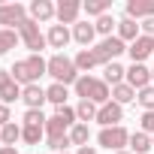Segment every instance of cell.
Listing matches in <instances>:
<instances>
[{
	"instance_id": "10",
	"label": "cell",
	"mask_w": 154,
	"mask_h": 154,
	"mask_svg": "<svg viewBox=\"0 0 154 154\" xmlns=\"http://www.w3.org/2000/svg\"><path fill=\"white\" fill-rule=\"evenodd\" d=\"M97 121H100L103 127H118V124L124 121V106H118L115 100H109L106 106H100V112H97Z\"/></svg>"
},
{
	"instance_id": "8",
	"label": "cell",
	"mask_w": 154,
	"mask_h": 154,
	"mask_svg": "<svg viewBox=\"0 0 154 154\" xmlns=\"http://www.w3.org/2000/svg\"><path fill=\"white\" fill-rule=\"evenodd\" d=\"M0 100H3L6 106L21 100V85L12 79V72L9 69H0Z\"/></svg>"
},
{
	"instance_id": "12",
	"label": "cell",
	"mask_w": 154,
	"mask_h": 154,
	"mask_svg": "<svg viewBox=\"0 0 154 154\" xmlns=\"http://www.w3.org/2000/svg\"><path fill=\"white\" fill-rule=\"evenodd\" d=\"M27 15L39 24V21H51L57 15V6L51 3V0H33V3L27 6Z\"/></svg>"
},
{
	"instance_id": "26",
	"label": "cell",
	"mask_w": 154,
	"mask_h": 154,
	"mask_svg": "<svg viewBox=\"0 0 154 154\" xmlns=\"http://www.w3.org/2000/svg\"><path fill=\"white\" fill-rule=\"evenodd\" d=\"M109 9H112L109 0H85V3H82V12H85V15H94V18L106 15Z\"/></svg>"
},
{
	"instance_id": "33",
	"label": "cell",
	"mask_w": 154,
	"mask_h": 154,
	"mask_svg": "<svg viewBox=\"0 0 154 154\" xmlns=\"http://www.w3.org/2000/svg\"><path fill=\"white\" fill-rule=\"evenodd\" d=\"M45 145H48L54 154H63L72 142H69V136H48V139H45Z\"/></svg>"
},
{
	"instance_id": "19",
	"label": "cell",
	"mask_w": 154,
	"mask_h": 154,
	"mask_svg": "<svg viewBox=\"0 0 154 154\" xmlns=\"http://www.w3.org/2000/svg\"><path fill=\"white\" fill-rule=\"evenodd\" d=\"M118 36L124 39V42H133V39H139L142 36V27H139V21H133V18H121L118 21Z\"/></svg>"
},
{
	"instance_id": "44",
	"label": "cell",
	"mask_w": 154,
	"mask_h": 154,
	"mask_svg": "<svg viewBox=\"0 0 154 154\" xmlns=\"http://www.w3.org/2000/svg\"><path fill=\"white\" fill-rule=\"evenodd\" d=\"M63 154H66V151H63Z\"/></svg>"
},
{
	"instance_id": "38",
	"label": "cell",
	"mask_w": 154,
	"mask_h": 154,
	"mask_svg": "<svg viewBox=\"0 0 154 154\" xmlns=\"http://www.w3.org/2000/svg\"><path fill=\"white\" fill-rule=\"evenodd\" d=\"M9 121H12V118H9V106H6V103H0V127H6Z\"/></svg>"
},
{
	"instance_id": "41",
	"label": "cell",
	"mask_w": 154,
	"mask_h": 154,
	"mask_svg": "<svg viewBox=\"0 0 154 154\" xmlns=\"http://www.w3.org/2000/svg\"><path fill=\"white\" fill-rule=\"evenodd\" d=\"M115 154H133V151H115Z\"/></svg>"
},
{
	"instance_id": "13",
	"label": "cell",
	"mask_w": 154,
	"mask_h": 154,
	"mask_svg": "<svg viewBox=\"0 0 154 154\" xmlns=\"http://www.w3.org/2000/svg\"><path fill=\"white\" fill-rule=\"evenodd\" d=\"M127 18L133 21L154 18V0H127Z\"/></svg>"
},
{
	"instance_id": "14",
	"label": "cell",
	"mask_w": 154,
	"mask_h": 154,
	"mask_svg": "<svg viewBox=\"0 0 154 154\" xmlns=\"http://www.w3.org/2000/svg\"><path fill=\"white\" fill-rule=\"evenodd\" d=\"M127 85H133V88H136V94H139L142 88H148V85H151V69H148L145 63H133V66L127 69Z\"/></svg>"
},
{
	"instance_id": "2",
	"label": "cell",
	"mask_w": 154,
	"mask_h": 154,
	"mask_svg": "<svg viewBox=\"0 0 154 154\" xmlns=\"http://www.w3.org/2000/svg\"><path fill=\"white\" fill-rule=\"evenodd\" d=\"M75 97H82V100H91L97 106H106L112 100V88L103 82V79H94V75H79V82L72 85Z\"/></svg>"
},
{
	"instance_id": "16",
	"label": "cell",
	"mask_w": 154,
	"mask_h": 154,
	"mask_svg": "<svg viewBox=\"0 0 154 154\" xmlns=\"http://www.w3.org/2000/svg\"><path fill=\"white\" fill-rule=\"evenodd\" d=\"M45 39H48V48H66V42L72 39V30L63 27V24H51L48 33H45Z\"/></svg>"
},
{
	"instance_id": "39",
	"label": "cell",
	"mask_w": 154,
	"mask_h": 154,
	"mask_svg": "<svg viewBox=\"0 0 154 154\" xmlns=\"http://www.w3.org/2000/svg\"><path fill=\"white\" fill-rule=\"evenodd\" d=\"M75 154H97V148H91V145H85V148H75Z\"/></svg>"
},
{
	"instance_id": "29",
	"label": "cell",
	"mask_w": 154,
	"mask_h": 154,
	"mask_svg": "<svg viewBox=\"0 0 154 154\" xmlns=\"http://www.w3.org/2000/svg\"><path fill=\"white\" fill-rule=\"evenodd\" d=\"M66 133H69V124H66L63 118L51 115V118L45 121V139H48V136H66Z\"/></svg>"
},
{
	"instance_id": "43",
	"label": "cell",
	"mask_w": 154,
	"mask_h": 154,
	"mask_svg": "<svg viewBox=\"0 0 154 154\" xmlns=\"http://www.w3.org/2000/svg\"><path fill=\"white\" fill-rule=\"evenodd\" d=\"M151 145H154V136H151Z\"/></svg>"
},
{
	"instance_id": "9",
	"label": "cell",
	"mask_w": 154,
	"mask_h": 154,
	"mask_svg": "<svg viewBox=\"0 0 154 154\" xmlns=\"http://www.w3.org/2000/svg\"><path fill=\"white\" fill-rule=\"evenodd\" d=\"M79 15H82V3L79 0H60L57 3V24H79Z\"/></svg>"
},
{
	"instance_id": "25",
	"label": "cell",
	"mask_w": 154,
	"mask_h": 154,
	"mask_svg": "<svg viewBox=\"0 0 154 154\" xmlns=\"http://www.w3.org/2000/svg\"><path fill=\"white\" fill-rule=\"evenodd\" d=\"M97 112H100V106H97V103H91V100H79V106H75V118H79L82 124L97 121Z\"/></svg>"
},
{
	"instance_id": "23",
	"label": "cell",
	"mask_w": 154,
	"mask_h": 154,
	"mask_svg": "<svg viewBox=\"0 0 154 154\" xmlns=\"http://www.w3.org/2000/svg\"><path fill=\"white\" fill-rule=\"evenodd\" d=\"M21 139V124H15V121H9L6 127H0V145H9V148H15V142Z\"/></svg>"
},
{
	"instance_id": "37",
	"label": "cell",
	"mask_w": 154,
	"mask_h": 154,
	"mask_svg": "<svg viewBox=\"0 0 154 154\" xmlns=\"http://www.w3.org/2000/svg\"><path fill=\"white\" fill-rule=\"evenodd\" d=\"M139 27H142V33H145V36H151V39H154V18H145V21H139Z\"/></svg>"
},
{
	"instance_id": "24",
	"label": "cell",
	"mask_w": 154,
	"mask_h": 154,
	"mask_svg": "<svg viewBox=\"0 0 154 154\" xmlns=\"http://www.w3.org/2000/svg\"><path fill=\"white\" fill-rule=\"evenodd\" d=\"M72 63H75V69H79V72H85V75H88V72L97 66V57H94V51H91V48H82L79 54L72 57Z\"/></svg>"
},
{
	"instance_id": "31",
	"label": "cell",
	"mask_w": 154,
	"mask_h": 154,
	"mask_svg": "<svg viewBox=\"0 0 154 154\" xmlns=\"http://www.w3.org/2000/svg\"><path fill=\"white\" fill-rule=\"evenodd\" d=\"M18 30H6V27H0V54H9V48L18 45Z\"/></svg>"
},
{
	"instance_id": "35",
	"label": "cell",
	"mask_w": 154,
	"mask_h": 154,
	"mask_svg": "<svg viewBox=\"0 0 154 154\" xmlns=\"http://www.w3.org/2000/svg\"><path fill=\"white\" fill-rule=\"evenodd\" d=\"M54 115H57V118H63L69 127H72V124H79V118H75V109H72V106H57V112H54Z\"/></svg>"
},
{
	"instance_id": "30",
	"label": "cell",
	"mask_w": 154,
	"mask_h": 154,
	"mask_svg": "<svg viewBox=\"0 0 154 154\" xmlns=\"http://www.w3.org/2000/svg\"><path fill=\"white\" fill-rule=\"evenodd\" d=\"M45 136V127H30V124H21V142L24 145H39V139Z\"/></svg>"
},
{
	"instance_id": "27",
	"label": "cell",
	"mask_w": 154,
	"mask_h": 154,
	"mask_svg": "<svg viewBox=\"0 0 154 154\" xmlns=\"http://www.w3.org/2000/svg\"><path fill=\"white\" fill-rule=\"evenodd\" d=\"M94 27H97V33H100L103 39H109V36H112V30L118 27V21H115V15H112V12H106V15H100V18L94 21Z\"/></svg>"
},
{
	"instance_id": "21",
	"label": "cell",
	"mask_w": 154,
	"mask_h": 154,
	"mask_svg": "<svg viewBox=\"0 0 154 154\" xmlns=\"http://www.w3.org/2000/svg\"><path fill=\"white\" fill-rule=\"evenodd\" d=\"M112 100H115L118 106H127V103H133V100H136V88H133V85H127V82H121V85H115V88H112Z\"/></svg>"
},
{
	"instance_id": "1",
	"label": "cell",
	"mask_w": 154,
	"mask_h": 154,
	"mask_svg": "<svg viewBox=\"0 0 154 154\" xmlns=\"http://www.w3.org/2000/svg\"><path fill=\"white\" fill-rule=\"evenodd\" d=\"M9 72H12V79H15L21 88H27V85H36V82H39V75L48 72V60H45L42 54H30V57H24V60H15Z\"/></svg>"
},
{
	"instance_id": "3",
	"label": "cell",
	"mask_w": 154,
	"mask_h": 154,
	"mask_svg": "<svg viewBox=\"0 0 154 154\" xmlns=\"http://www.w3.org/2000/svg\"><path fill=\"white\" fill-rule=\"evenodd\" d=\"M48 75L57 82V85H75L79 82V69H75V63H72V57H66V54H51L48 57Z\"/></svg>"
},
{
	"instance_id": "32",
	"label": "cell",
	"mask_w": 154,
	"mask_h": 154,
	"mask_svg": "<svg viewBox=\"0 0 154 154\" xmlns=\"http://www.w3.org/2000/svg\"><path fill=\"white\" fill-rule=\"evenodd\" d=\"M136 103L142 106V112H154V85L142 88V91L136 94Z\"/></svg>"
},
{
	"instance_id": "22",
	"label": "cell",
	"mask_w": 154,
	"mask_h": 154,
	"mask_svg": "<svg viewBox=\"0 0 154 154\" xmlns=\"http://www.w3.org/2000/svg\"><path fill=\"white\" fill-rule=\"evenodd\" d=\"M154 145H151V136L148 133H142V130H136V133H130V151L133 154H148Z\"/></svg>"
},
{
	"instance_id": "18",
	"label": "cell",
	"mask_w": 154,
	"mask_h": 154,
	"mask_svg": "<svg viewBox=\"0 0 154 154\" xmlns=\"http://www.w3.org/2000/svg\"><path fill=\"white\" fill-rule=\"evenodd\" d=\"M103 82H106V85H112V88H115V85H121V82H127V69H124L118 60L106 63V66H103Z\"/></svg>"
},
{
	"instance_id": "11",
	"label": "cell",
	"mask_w": 154,
	"mask_h": 154,
	"mask_svg": "<svg viewBox=\"0 0 154 154\" xmlns=\"http://www.w3.org/2000/svg\"><path fill=\"white\" fill-rule=\"evenodd\" d=\"M127 51H130L133 63H145V57H148V54H154V39L142 33L139 39H133V42L127 45Z\"/></svg>"
},
{
	"instance_id": "34",
	"label": "cell",
	"mask_w": 154,
	"mask_h": 154,
	"mask_svg": "<svg viewBox=\"0 0 154 154\" xmlns=\"http://www.w3.org/2000/svg\"><path fill=\"white\" fill-rule=\"evenodd\" d=\"M45 115H42V109H27L24 112V124H30V127H45Z\"/></svg>"
},
{
	"instance_id": "5",
	"label": "cell",
	"mask_w": 154,
	"mask_h": 154,
	"mask_svg": "<svg viewBox=\"0 0 154 154\" xmlns=\"http://www.w3.org/2000/svg\"><path fill=\"white\" fill-rule=\"evenodd\" d=\"M97 142H100V148H106V151H124V148L130 145V133H127L124 124H118V127H103V130L97 133Z\"/></svg>"
},
{
	"instance_id": "15",
	"label": "cell",
	"mask_w": 154,
	"mask_h": 154,
	"mask_svg": "<svg viewBox=\"0 0 154 154\" xmlns=\"http://www.w3.org/2000/svg\"><path fill=\"white\" fill-rule=\"evenodd\" d=\"M21 100H24V106H27V109H42V103H45L48 97H45V88L36 82V85L21 88Z\"/></svg>"
},
{
	"instance_id": "17",
	"label": "cell",
	"mask_w": 154,
	"mask_h": 154,
	"mask_svg": "<svg viewBox=\"0 0 154 154\" xmlns=\"http://www.w3.org/2000/svg\"><path fill=\"white\" fill-rule=\"evenodd\" d=\"M94 36H97V27L91 24V21H79V24H72V39L79 42V45H91L94 42Z\"/></svg>"
},
{
	"instance_id": "42",
	"label": "cell",
	"mask_w": 154,
	"mask_h": 154,
	"mask_svg": "<svg viewBox=\"0 0 154 154\" xmlns=\"http://www.w3.org/2000/svg\"><path fill=\"white\" fill-rule=\"evenodd\" d=\"M151 85H154V69H151Z\"/></svg>"
},
{
	"instance_id": "4",
	"label": "cell",
	"mask_w": 154,
	"mask_h": 154,
	"mask_svg": "<svg viewBox=\"0 0 154 154\" xmlns=\"http://www.w3.org/2000/svg\"><path fill=\"white\" fill-rule=\"evenodd\" d=\"M18 36H21V42H24V48H30V54H39L45 45H48V39H45V33L39 30V24L27 15L21 24H18Z\"/></svg>"
},
{
	"instance_id": "20",
	"label": "cell",
	"mask_w": 154,
	"mask_h": 154,
	"mask_svg": "<svg viewBox=\"0 0 154 154\" xmlns=\"http://www.w3.org/2000/svg\"><path fill=\"white\" fill-rule=\"evenodd\" d=\"M66 136H69V142H72L75 148H85V145H88V139H91V127L79 121V124H72V127H69V133H66Z\"/></svg>"
},
{
	"instance_id": "40",
	"label": "cell",
	"mask_w": 154,
	"mask_h": 154,
	"mask_svg": "<svg viewBox=\"0 0 154 154\" xmlns=\"http://www.w3.org/2000/svg\"><path fill=\"white\" fill-rule=\"evenodd\" d=\"M0 154H18V148H9V145H3V148H0Z\"/></svg>"
},
{
	"instance_id": "6",
	"label": "cell",
	"mask_w": 154,
	"mask_h": 154,
	"mask_svg": "<svg viewBox=\"0 0 154 154\" xmlns=\"http://www.w3.org/2000/svg\"><path fill=\"white\" fill-rule=\"evenodd\" d=\"M91 51H94V57H97V63H103V66H106V63H112V60H118V54H124V51H127V42H124V39H121V36L115 33V36H109V39H103V42H100L97 48H91Z\"/></svg>"
},
{
	"instance_id": "28",
	"label": "cell",
	"mask_w": 154,
	"mask_h": 154,
	"mask_svg": "<svg viewBox=\"0 0 154 154\" xmlns=\"http://www.w3.org/2000/svg\"><path fill=\"white\" fill-rule=\"evenodd\" d=\"M45 97H48V103H54V106H66V97H69V91H66V85H48L45 88Z\"/></svg>"
},
{
	"instance_id": "36",
	"label": "cell",
	"mask_w": 154,
	"mask_h": 154,
	"mask_svg": "<svg viewBox=\"0 0 154 154\" xmlns=\"http://www.w3.org/2000/svg\"><path fill=\"white\" fill-rule=\"evenodd\" d=\"M139 124H142V133H148V136H154V112H142V118H139Z\"/></svg>"
},
{
	"instance_id": "7",
	"label": "cell",
	"mask_w": 154,
	"mask_h": 154,
	"mask_svg": "<svg viewBox=\"0 0 154 154\" xmlns=\"http://www.w3.org/2000/svg\"><path fill=\"white\" fill-rule=\"evenodd\" d=\"M27 18V9L21 3H0V27L18 30V24Z\"/></svg>"
}]
</instances>
